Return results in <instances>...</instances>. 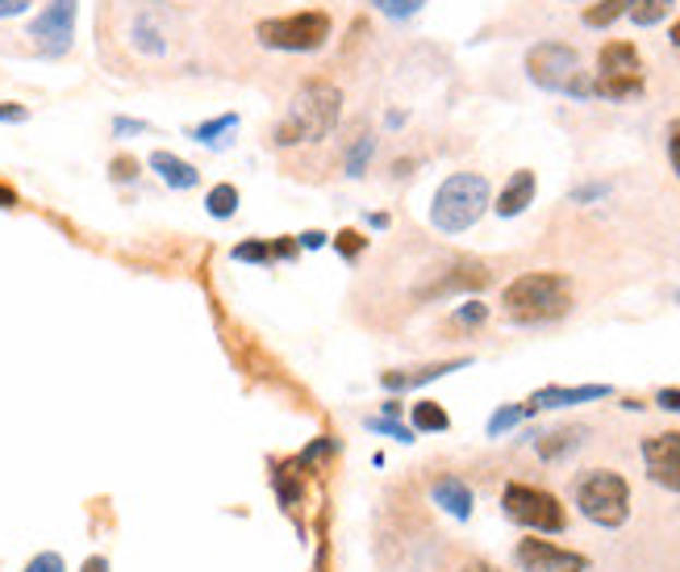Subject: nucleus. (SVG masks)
<instances>
[{
  "mask_svg": "<svg viewBox=\"0 0 680 572\" xmlns=\"http://www.w3.org/2000/svg\"><path fill=\"white\" fill-rule=\"evenodd\" d=\"M338 118H343V93H338V84H330V80H306L297 88V96L288 100V114L276 121L272 143L276 146L326 143L330 134L338 130Z\"/></svg>",
  "mask_w": 680,
  "mask_h": 572,
  "instance_id": "1",
  "label": "nucleus"
},
{
  "mask_svg": "<svg viewBox=\"0 0 680 572\" xmlns=\"http://www.w3.org/2000/svg\"><path fill=\"white\" fill-rule=\"evenodd\" d=\"M501 310L517 326H542L572 310V281L568 272H522L501 288Z\"/></svg>",
  "mask_w": 680,
  "mask_h": 572,
  "instance_id": "2",
  "label": "nucleus"
},
{
  "mask_svg": "<svg viewBox=\"0 0 680 572\" xmlns=\"http://www.w3.org/2000/svg\"><path fill=\"white\" fill-rule=\"evenodd\" d=\"M493 205V184L480 171H455L430 196V226L439 235H464Z\"/></svg>",
  "mask_w": 680,
  "mask_h": 572,
  "instance_id": "3",
  "label": "nucleus"
},
{
  "mask_svg": "<svg viewBox=\"0 0 680 572\" xmlns=\"http://www.w3.org/2000/svg\"><path fill=\"white\" fill-rule=\"evenodd\" d=\"M526 80L542 93L572 96V100H593V75L581 63V50L568 43H535L526 50Z\"/></svg>",
  "mask_w": 680,
  "mask_h": 572,
  "instance_id": "4",
  "label": "nucleus"
},
{
  "mask_svg": "<svg viewBox=\"0 0 680 572\" xmlns=\"http://www.w3.org/2000/svg\"><path fill=\"white\" fill-rule=\"evenodd\" d=\"M330 34H334V17L326 9H297V13L255 22V43L276 55H313L326 47Z\"/></svg>",
  "mask_w": 680,
  "mask_h": 572,
  "instance_id": "5",
  "label": "nucleus"
},
{
  "mask_svg": "<svg viewBox=\"0 0 680 572\" xmlns=\"http://www.w3.org/2000/svg\"><path fill=\"white\" fill-rule=\"evenodd\" d=\"M572 498H576V510L593 526L618 531V526L631 523V485L613 468H588L585 477L576 480Z\"/></svg>",
  "mask_w": 680,
  "mask_h": 572,
  "instance_id": "6",
  "label": "nucleus"
},
{
  "mask_svg": "<svg viewBox=\"0 0 680 572\" xmlns=\"http://www.w3.org/2000/svg\"><path fill=\"white\" fill-rule=\"evenodd\" d=\"M647 72H643V55L627 38H610L597 50V72H593V96L601 100H631L643 96Z\"/></svg>",
  "mask_w": 680,
  "mask_h": 572,
  "instance_id": "7",
  "label": "nucleus"
},
{
  "mask_svg": "<svg viewBox=\"0 0 680 572\" xmlns=\"http://www.w3.org/2000/svg\"><path fill=\"white\" fill-rule=\"evenodd\" d=\"M501 510L505 519L535 535H560L568 526V510L560 505L556 493H547L539 485H522V480H510L505 493H501Z\"/></svg>",
  "mask_w": 680,
  "mask_h": 572,
  "instance_id": "8",
  "label": "nucleus"
},
{
  "mask_svg": "<svg viewBox=\"0 0 680 572\" xmlns=\"http://www.w3.org/2000/svg\"><path fill=\"white\" fill-rule=\"evenodd\" d=\"M75 17H80V0H50L47 9L29 22V43L38 47L43 59H59L71 50V38H75Z\"/></svg>",
  "mask_w": 680,
  "mask_h": 572,
  "instance_id": "9",
  "label": "nucleus"
},
{
  "mask_svg": "<svg viewBox=\"0 0 680 572\" xmlns=\"http://www.w3.org/2000/svg\"><path fill=\"white\" fill-rule=\"evenodd\" d=\"M514 564L522 572H588V556L551 539H522L514 548Z\"/></svg>",
  "mask_w": 680,
  "mask_h": 572,
  "instance_id": "10",
  "label": "nucleus"
},
{
  "mask_svg": "<svg viewBox=\"0 0 680 572\" xmlns=\"http://www.w3.org/2000/svg\"><path fill=\"white\" fill-rule=\"evenodd\" d=\"M639 452H643V464H647V477L656 480L659 489L680 493V430L647 434L639 443Z\"/></svg>",
  "mask_w": 680,
  "mask_h": 572,
  "instance_id": "11",
  "label": "nucleus"
},
{
  "mask_svg": "<svg viewBox=\"0 0 680 572\" xmlns=\"http://www.w3.org/2000/svg\"><path fill=\"white\" fill-rule=\"evenodd\" d=\"M613 397L610 384H542L530 393L526 409L539 414V409H568V406H588V402H606Z\"/></svg>",
  "mask_w": 680,
  "mask_h": 572,
  "instance_id": "12",
  "label": "nucleus"
},
{
  "mask_svg": "<svg viewBox=\"0 0 680 572\" xmlns=\"http://www.w3.org/2000/svg\"><path fill=\"white\" fill-rule=\"evenodd\" d=\"M489 281H493V272L480 260H455L443 276H439L434 285H426L418 297H422V301H434V297H451V293H476V288H485Z\"/></svg>",
  "mask_w": 680,
  "mask_h": 572,
  "instance_id": "13",
  "label": "nucleus"
},
{
  "mask_svg": "<svg viewBox=\"0 0 680 572\" xmlns=\"http://www.w3.org/2000/svg\"><path fill=\"white\" fill-rule=\"evenodd\" d=\"M472 356H460V359H439V364H422V368H397V372H384L380 384L389 389V393H409V389H422L430 381H443L446 372H460V368H468Z\"/></svg>",
  "mask_w": 680,
  "mask_h": 572,
  "instance_id": "14",
  "label": "nucleus"
},
{
  "mask_svg": "<svg viewBox=\"0 0 680 572\" xmlns=\"http://www.w3.org/2000/svg\"><path fill=\"white\" fill-rule=\"evenodd\" d=\"M535 192H539V176H535L530 167H522V171H514V176L501 184V192L493 196V214L497 217H522L530 205H535Z\"/></svg>",
  "mask_w": 680,
  "mask_h": 572,
  "instance_id": "15",
  "label": "nucleus"
},
{
  "mask_svg": "<svg viewBox=\"0 0 680 572\" xmlns=\"http://www.w3.org/2000/svg\"><path fill=\"white\" fill-rule=\"evenodd\" d=\"M430 498H434V505H439L443 514H451L455 523H468L472 505H476L468 480H460V477H439L430 485Z\"/></svg>",
  "mask_w": 680,
  "mask_h": 572,
  "instance_id": "16",
  "label": "nucleus"
},
{
  "mask_svg": "<svg viewBox=\"0 0 680 572\" xmlns=\"http://www.w3.org/2000/svg\"><path fill=\"white\" fill-rule=\"evenodd\" d=\"M151 171L164 180L167 189H176V192H188L201 184V171L188 164V159H180L176 151H151Z\"/></svg>",
  "mask_w": 680,
  "mask_h": 572,
  "instance_id": "17",
  "label": "nucleus"
},
{
  "mask_svg": "<svg viewBox=\"0 0 680 572\" xmlns=\"http://www.w3.org/2000/svg\"><path fill=\"white\" fill-rule=\"evenodd\" d=\"M581 443H585V427H560V430L539 434V439H535V452H539V460H547V464H560V460H568Z\"/></svg>",
  "mask_w": 680,
  "mask_h": 572,
  "instance_id": "18",
  "label": "nucleus"
},
{
  "mask_svg": "<svg viewBox=\"0 0 680 572\" xmlns=\"http://www.w3.org/2000/svg\"><path fill=\"white\" fill-rule=\"evenodd\" d=\"M130 43H134V50H142V55H164L167 50L164 29L155 25V13H151V9H139V13H134V22H130Z\"/></svg>",
  "mask_w": 680,
  "mask_h": 572,
  "instance_id": "19",
  "label": "nucleus"
},
{
  "mask_svg": "<svg viewBox=\"0 0 680 572\" xmlns=\"http://www.w3.org/2000/svg\"><path fill=\"white\" fill-rule=\"evenodd\" d=\"M677 9V0H631L627 4V17L639 29H656L659 22H668V13Z\"/></svg>",
  "mask_w": 680,
  "mask_h": 572,
  "instance_id": "20",
  "label": "nucleus"
},
{
  "mask_svg": "<svg viewBox=\"0 0 680 572\" xmlns=\"http://www.w3.org/2000/svg\"><path fill=\"white\" fill-rule=\"evenodd\" d=\"M409 422H414V430H422V434H443V430H451V414L439 402L422 397L418 406L409 409Z\"/></svg>",
  "mask_w": 680,
  "mask_h": 572,
  "instance_id": "21",
  "label": "nucleus"
},
{
  "mask_svg": "<svg viewBox=\"0 0 680 572\" xmlns=\"http://www.w3.org/2000/svg\"><path fill=\"white\" fill-rule=\"evenodd\" d=\"M230 130H238V114H217V118L192 126L188 139H196L201 146H222V143H230V139H226Z\"/></svg>",
  "mask_w": 680,
  "mask_h": 572,
  "instance_id": "22",
  "label": "nucleus"
},
{
  "mask_svg": "<svg viewBox=\"0 0 680 572\" xmlns=\"http://www.w3.org/2000/svg\"><path fill=\"white\" fill-rule=\"evenodd\" d=\"M627 4H631V0H593V4L581 9V22H585L588 29H610L618 17H627Z\"/></svg>",
  "mask_w": 680,
  "mask_h": 572,
  "instance_id": "23",
  "label": "nucleus"
},
{
  "mask_svg": "<svg viewBox=\"0 0 680 572\" xmlns=\"http://www.w3.org/2000/svg\"><path fill=\"white\" fill-rule=\"evenodd\" d=\"M205 214L217 217V222L235 217L238 214V189L235 184H213L210 196H205Z\"/></svg>",
  "mask_w": 680,
  "mask_h": 572,
  "instance_id": "24",
  "label": "nucleus"
},
{
  "mask_svg": "<svg viewBox=\"0 0 680 572\" xmlns=\"http://www.w3.org/2000/svg\"><path fill=\"white\" fill-rule=\"evenodd\" d=\"M372 155H375V139L372 134H359L355 146L347 151V164H343V171H347L351 180H359V176L368 171V164H372Z\"/></svg>",
  "mask_w": 680,
  "mask_h": 572,
  "instance_id": "25",
  "label": "nucleus"
},
{
  "mask_svg": "<svg viewBox=\"0 0 680 572\" xmlns=\"http://www.w3.org/2000/svg\"><path fill=\"white\" fill-rule=\"evenodd\" d=\"M526 418H530V409L526 406H501L493 418H489L485 434H489V439H501V434H510V430H514L517 422H526Z\"/></svg>",
  "mask_w": 680,
  "mask_h": 572,
  "instance_id": "26",
  "label": "nucleus"
},
{
  "mask_svg": "<svg viewBox=\"0 0 680 572\" xmlns=\"http://www.w3.org/2000/svg\"><path fill=\"white\" fill-rule=\"evenodd\" d=\"M426 0H372L375 13H384V17H393V22H409L414 13H422Z\"/></svg>",
  "mask_w": 680,
  "mask_h": 572,
  "instance_id": "27",
  "label": "nucleus"
},
{
  "mask_svg": "<svg viewBox=\"0 0 680 572\" xmlns=\"http://www.w3.org/2000/svg\"><path fill=\"white\" fill-rule=\"evenodd\" d=\"M230 260L235 263H272V242H263V239L238 242L235 251H230Z\"/></svg>",
  "mask_w": 680,
  "mask_h": 572,
  "instance_id": "28",
  "label": "nucleus"
},
{
  "mask_svg": "<svg viewBox=\"0 0 680 572\" xmlns=\"http://www.w3.org/2000/svg\"><path fill=\"white\" fill-rule=\"evenodd\" d=\"M489 322V306L485 301H464V306H455V326H468V331H476V326H485Z\"/></svg>",
  "mask_w": 680,
  "mask_h": 572,
  "instance_id": "29",
  "label": "nucleus"
},
{
  "mask_svg": "<svg viewBox=\"0 0 680 572\" xmlns=\"http://www.w3.org/2000/svg\"><path fill=\"white\" fill-rule=\"evenodd\" d=\"M334 247H338V255H343V260L355 263L363 251H368V239H363L359 230H338V235H334Z\"/></svg>",
  "mask_w": 680,
  "mask_h": 572,
  "instance_id": "30",
  "label": "nucleus"
},
{
  "mask_svg": "<svg viewBox=\"0 0 680 572\" xmlns=\"http://www.w3.org/2000/svg\"><path fill=\"white\" fill-rule=\"evenodd\" d=\"M368 430L389 434V439H397V443H414V427H401L397 418H368Z\"/></svg>",
  "mask_w": 680,
  "mask_h": 572,
  "instance_id": "31",
  "label": "nucleus"
},
{
  "mask_svg": "<svg viewBox=\"0 0 680 572\" xmlns=\"http://www.w3.org/2000/svg\"><path fill=\"white\" fill-rule=\"evenodd\" d=\"M109 180H118V184H134V180H139V159H134V155H118V159L109 164Z\"/></svg>",
  "mask_w": 680,
  "mask_h": 572,
  "instance_id": "32",
  "label": "nucleus"
},
{
  "mask_svg": "<svg viewBox=\"0 0 680 572\" xmlns=\"http://www.w3.org/2000/svg\"><path fill=\"white\" fill-rule=\"evenodd\" d=\"M63 569H68V564H63V556H59V551H38V556H34L22 572H63Z\"/></svg>",
  "mask_w": 680,
  "mask_h": 572,
  "instance_id": "33",
  "label": "nucleus"
},
{
  "mask_svg": "<svg viewBox=\"0 0 680 572\" xmlns=\"http://www.w3.org/2000/svg\"><path fill=\"white\" fill-rule=\"evenodd\" d=\"M22 121H29V109L22 100H0V126H22Z\"/></svg>",
  "mask_w": 680,
  "mask_h": 572,
  "instance_id": "34",
  "label": "nucleus"
},
{
  "mask_svg": "<svg viewBox=\"0 0 680 572\" xmlns=\"http://www.w3.org/2000/svg\"><path fill=\"white\" fill-rule=\"evenodd\" d=\"M601 196H610V184H581L572 192V205H588V201H601Z\"/></svg>",
  "mask_w": 680,
  "mask_h": 572,
  "instance_id": "35",
  "label": "nucleus"
},
{
  "mask_svg": "<svg viewBox=\"0 0 680 572\" xmlns=\"http://www.w3.org/2000/svg\"><path fill=\"white\" fill-rule=\"evenodd\" d=\"M668 164H672V171H677L680 180V118L668 126Z\"/></svg>",
  "mask_w": 680,
  "mask_h": 572,
  "instance_id": "36",
  "label": "nucleus"
},
{
  "mask_svg": "<svg viewBox=\"0 0 680 572\" xmlns=\"http://www.w3.org/2000/svg\"><path fill=\"white\" fill-rule=\"evenodd\" d=\"M297 255H301V247H297V239H272V263L297 260Z\"/></svg>",
  "mask_w": 680,
  "mask_h": 572,
  "instance_id": "37",
  "label": "nucleus"
},
{
  "mask_svg": "<svg viewBox=\"0 0 680 572\" xmlns=\"http://www.w3.org/2000/svg\"><path fill=\"white\" fill-rule=\"evenodd\" d=\"M326 242H330L326 230H306V235H297V247H301V251H322Z\"/></svg>",
  "mask_w": 680,
  "mask_h": 572,
  "instance_id": "38",
  "label": "nucleus"
},
{
  "mask_svg": "<svg viewBox=\"0 0 680 572\" xmlns=\"http://www.w3.org/2000/svg\"><path fill=\"white\" fill-rule=\"evenodd\" d=\"M146 130H151V126H146V121H139V118H114V134H146Z\"/></svg>",
  "mask_w": 680,
  "mask_h": 572,
  "instance_id": "39",
  "label": "nucleus"
},
{
  "mask_svg": "<svg viewBox=\"0 0 680 572\" xmlns=\"http://www.w3.org/2000/svg\"><path fill=\"white\" fill-rule=\"evenodd\" d=\"M656 406L668 409V414H680V389H659V393H656Z\"/></svg>",
  "mask_w": 680,
  "mask_h": 572,
  "instance_id": "40",
  "label": "nucleus"
},
{
  "mask_svg": "<svg viewBox=\"0 0 680 572\" xmlns=\"http://www.w3.org/2000/svg\"><path fill=\"white\" fill-rule=\"evenodd\" d=\"M29 4H34V0H0V22H9V17H22Z\"/></svg>",
  "mask_w": 680,
  "mask_h": 572,
  "instance_id": "41",
  "label": "nucleus"
},
{
  "mask_svg": "<svg viewBox=\"0 0 680 572\" xmlns=\"http://www.w3.org/2000/svg\"><path fill=\"white\" fill-rule=\"evenodd\" d=\"M80 572H109V560H105V556H88Z\"/></svg>",
  "mask_w": 680,
  "mask_h": 572,
  "instance_id": "42",
  "label": "nucleus"
},
{
  "mask_svg": "<svg viewBox=\"0 0 680 572\" xmlns=\"http://www.w3.org/2000/svg\"><path fill=\"white\" fill-rule=\"evenodd\" d=\"M13 205H17V192L9 184H0V210H13Z\"/></svg>",
  "mask_w": 680,
  "mask_h": 572,
  "instance_id": "43",
  "label": "nucleus"
},
{
  "mask_svg": "<svg viewBox=\"0 0 680 572\" xmlns=\"http://www.w3.org/2000/svg\"><path fill=\"white\" fill-rule=\"evenodd\" d=\"M368 226H372V230H389V226H393V217L389 214H368Z\"/></svg>",
  "mask_w": 680,
  "mask_h": 572,
  "instance_id": "44",
  "label": "nucleus"
},
{
  "mask_svg": "<svg viewBox=\"0 0 680 572\" xmlns=\"http://www.w3.org/2000/svg\"><path fill=\"white\" fill-rule=\"evenodd\" d=\"M409 167H414V159H397V164H393V176L405 180V176H409Z\"/></svg>",
  "mask_w": 680,
  "mask_h": 572,
  "instance_id": "45",
  "label": "nucleus"
},
{
  "mask_svg": "<svg viewBox=\"0 0 680 572\" xmlns=\"http://www.w3.org/2000/svg\"><path fill=\"white\" fill-rule=\"evenodd\" d=\"M668 38H672V47L680 50V17H677V22H672V29H668Z\"/></svg>",
  "mask_w": 680,
  "mask_h": 572,
  "instance_id": "46",
  "label": "nucleus"
},
{
  "mask_svg": "<svg viewBox=\"0 0 680 572\" xmlns=\"http://www.w3.org/2000/svg\"><path fill=\"white\" fill-rule=\"evenodd\" d=\"M464 572H501V569H493V564H480V560H476V564H468Z\"/></svg>",
  "mask_w": 680,
  "mask_h": 572,
  "instance_id": "47",
  "label": "nucleus"
},
{
  "mask_svg": "<svg viewBox=\"0 0 680 572\" xmlns=\"http://www.w3.org/2000/svg\"><path fill=\"white\" fill-rule=\"evenodd\" d=\"M384 418H401V402H389V406H384Z\"/></svg>",
  "mask_w": 680,
  "mask_h": 572,
  "instance_id": "48",
  "label": "nucleus"
},
{
  "mask_svg": "<svg viewBox=\"0 0 680 572\" xmlns=\"http://www.w3.org/2000/svg\"><path fill=\"white\" fill-rule=\"evenodd\" d=\"M677 301H680V293H677Z\"/></svg>",
  "mask_w": 680,
  "mask_h": 572,
  "instance_id": "49",
  "label": "nucleus"
}]
</instances>
